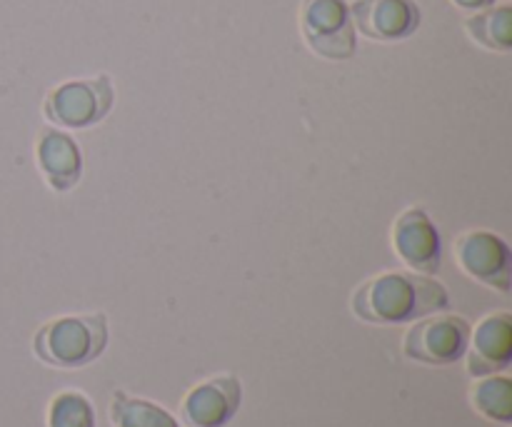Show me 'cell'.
<instances>
[{"label": "cell", "instance_id": "11", "mask_svg": "<svg viewBox=\"0 0 512 427\" xmlns=\"http://www.w3.org/2000/svg\"><path fill=\"white\" fill-rule=\"evenodd\" d=\"M35 165L53 193H68L80 183L83 153L73 135L65 133L63 128L48 125L40 130L35 140Z\"/></svg>", "mask_w": 512, "mask_h": 427}, {"label": "cell", "instance_id": "9", "mask_svg": "<svg viewBox=\"0 0 512 427\" xmlns=\"http://www.w3.org/2000/svg\"><path fill=\"white\" fill-rule=\"evenodd\" d=\"M348 8L355 30L378 43H398L420 28L415 0H353Z\"/></svg>", "mask_w": 512, "mask_h": 427}, {"label": "cell", "instance_id": "4", "mask_svg": "<svg viewBox=\"0 0 512 427\" xmlns=\"http://www.w3.org/2000/svg\"><path fill=\"white\" fill-rule=\"evenodd\" d=\"M470 323L463 315L433 313L410 323L403 335V355L413 363L445 368L463 360L468 350Z\"/></svg>", "mask_w": 512, "mask_h": 427}, {"label": "cell", "instance_id": "14", "mask_svg": "<svg viewBox=\"0 0 512 427\" xmlns=\"http://www.w3.org/2000/svg\"><path fill=\"white\" fill-rule=\"evenodd\" d=\"M470 405L480 418L498 425L512 423V380L508 375H485L475 378L470 388Z\"/></svg>", "mask_w": 512, "mask_h": 427}, {"label": "cell", "instance_id": "1", "mask_svg": "<svg viewBox=\"0 0 512 427\" xmlns=\"http://www.w3.org/2000/svg\"><path fill=\"white\" fill-rule=\"evenodd\" d=\"M355 318L368 325H408L450 308V293L433 275L388 270L358 285L350 298Z\"/></svg>", "mask_w": 512, "mask_h": 427}, {"label": "cell", "instance_id": "13", "mask_svg": "<svg viewBox=\"0 0 512 427\" xmlns=\"http://www.w3.org/2000/svg\"><path fill=\"white\" fill-rule=\"evenodd\" d=\"M110 423L113 427H180L178 418L153 400L115 390L110 398Z\"/></svg>", "mask_w": 512, "mask_h": 427}, {"label": "cell", "instance_id": "12", "mask_svg": "<svg viewBox=\"0 0 512 427\" xmlns=\"http://www.w3.org/2000/svg\"><path fill=\"white\" fill-rule=\"evenodd\" d=\"M465 33L480 48L493 53L512 50V8L510 5H490L465 18Z\"/></svg>", "mask_w": 512, "mask_h": 427}, {"label": "cell", "instance_id": "15", "mask_svg": "<svg viewBox=\"0 0 512 427\" xmlns=\"http://www.w3.org/2000/svg\"><path fill=\"white\" fill-rule=\"evenodd\" d=\"M93 400L80 390H63L50 400L48 427H95Z\"/></svg>", "mask_w": 512, "mask_h": 427}, {"label": "cell", "instance_id": "16", "mask_svg": "<svg viewBox=\"0 0 512 427\" xmlns=\"http://www.w3.org/2000/svg\"><path fill=\"white\" fill-rule=\"evenodd\" d=\"M493 3H495V0H453L455 8L465 10V13H478V10L490 8Z\"/></svg>", "mask_w": 512, "mask_h": 427}, {"label": "cell", "instance_id": "8", "mask_svg": "<svg viewBox=\"0 0 512 427\" xmlns=\"http://www.w3.org/2000/svg\"><path fill=\"white\" fill-rule=\"evenodd\" d=\"M243 388L235 375H213L195 385L180 403V420L190 427H225L238 415Z\"/></svg>", "mask_w": 512, "mask_h": 427}, {"label": "cell", "instance_id": "3", "mask_svg": "<svg viewBox=\"0 0 512 427\" xmlns=\"http://www.w3.org/2000/svg\"><path fill=\"white\" fill-rule=\"evenodd\" d=\"M115 105V88L110 75L75 78L55 85L43 100V118L55 128L85 130L108 118Z\"/></svg>", "mask_w": 512, "mask_h": 427}, {"label": "cell", "instance_id": "7", "mask_svg": "<svg viewBox=\"0 0 512 427\" xmlns=\"http://www.w3.org/2000/svg\"><path fill=\"white\" fill-rule=\"evenodd\" d=\"M390 243L400 263L408 265L413 273L435 275L443 265V240L438 225L420 205H410L393 220Z\"/></svg>", "mask_w": 512, "mask_h": 427}, {"label": "cell", "instance_id": "5", "mask_svg": "<svg viewBox=\"0 0 512 427\" xmlns=\"http://www.w3.org/2000/svg\"><path fill=\"white\" fill-rule=\"evenodd\" d=\"M300 35L325 60H348L358 48V30L345 0H303Z\"/></svg>", "mask_w": 512, "mask_h": 427}, {"label": "cell", "instance_id": "6", "mask_svg": "<svg viewBox=\"0 0 512 427\" xmlns=\"http://www.w3.org/2000/svg\"><path fill=\"white\" fill-rule=\"evenodd\" d=\"M455 263L468 278L478 280L485 288L508 295L512 288L510 248L500 235L490 230H468L460 233L453 245Z\"/></svg>", "mask_w": 512, "mask_h": 427}, {"label": "cell", "instance_id": "2", "mask_svg": "<svg viewBox=\"0 0 512 427\" xmlns=\"http://www.w3.org/2000/svg\"><path fill=\"white\" fill-rule=\"evenodd\" d=\"M108 340V318L103 313L60 315L35 333L33 353L50 368L80 370L105 353Z\"/></svg>", "mask_w": 512, "mask_h": 427}, {"label": "cell", "instance_id": "10", "mask_svg": "<svg viewBox=\"0 0 512 427\" xmlns=\"http://www.w3.org/2000/svg\"><path fill=\"white\" fill-rule=\"evenodd\" d=\"M463 358L470 378L505 373L512 363V315L505 310L490 313L470 328L468 350Z\"/></svg>", "mask_w": 512, "mask_h": 427}]
</instances>
